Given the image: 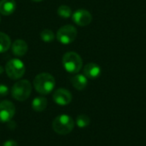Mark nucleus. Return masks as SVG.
Listing matches in <instances>:
<instances>
[{
	"label": "nucleus",
	"instance_id": "obj_19",
	"mask_svg": "<svg viewBox=\"0 0 146 146\" xmlns=\"http://www.w3.org/2000/svg\"><path fill=\"white\" fill-rule=\"evenodd\" d=\"M9 93V88L5 85H0V97H4L8 95Z\"/></svg>",
	"mask_w": 146,
	"mask_h": 146
},
{
	"label": "nucleus",
	"instance_id": "obj_11",
	"mask_svg": "<svg viewBox=\"0 0 146 146\" xmlns=\"http://www.w3.org/2000/svg\"><path fill=\"white\" fill-rule=\"evenodd\" d=\"M83 72L87 79H96L101 74V68L94 62H90L84 67Z\"/></svg>",
	"mask_w": 146,
	"mask_h": 146
},
{
	"label": "nucleus",
	"instance_id": "obj_22",
	"mask_svg": "<svg viewBox=\"0 0 146 146\" xmlns=\"http://www.w3.org/2000/svg\"><path fill=\"white\" fill-rule=\"evenodd\" d=\"M32 1H33V2H41L43 0H32Z\"/></svg>",
	"mask_w": 146,
	"mask_h": 146
},
{
	"label": "nucleus",
	"instance_id": "obj_17",
	"mask_svg": "<svg viewBox=\"0 0 146 146\" xmlns=\"http://www.w3.org/2000/svg\"><path fill=\"white\" fill-rule=\"evenodd\" d=\"M91 120L86 115H80L76 119V124L80 128H85L90 125Z\"/></svg>",
	"mask_w": 146,
	"mask_h": 146
},
{
	"label": "nucleus",
	"instance_id": "obj_6",
	"mask_svg": "<svg viewBox=\"0 0 146 146\" xmlns=\"http://www.w3.org/2000/svg\"><path fill=\"white\" fill-rule=\"evenodd\" d=\"M77 37V29L72 25H65L59 28L56 33L57 40L62 44L73 43Z\"/></svg>",
	"mask_w": 146,
	"mask_h": 146
},
{
	"label": "nucleus",
	"instance_id": "obj_20",
	"mask_svg": "<svg viewBox=\"0 0 146 146\" xmlns=\"http://www.w3.org/2000/svg\"><path fill=\"white\" fill-rule=\"evenodd\" d=\"M3 146H18L16 141L13 140V139H9V140H7L4 142Z\"/></svg>",
	"mask_w": 146,
	"mask_h": 146
},
{
	"label": "nucleus",
	"instance_id": "obj_23",
	"mask_svg": "<svg viewBox=\"0 0 146 146\" xmlns=\"http://www.w3.org/2000/svg\"><path fill=\"white\" fill-rule=\"evenodd\" d=\"M0 21H1V18H0Z\"/></svg>",
	"mask_w": 146,
	"mask_h": 146
},
{
	"label": "nucleus",
	"instance_id": "obj_2",
	"mask_svg": "<svg viewBox=\"0 0 146 146\" xmlns=\"http://www.w3.org/2000/svg\"><path fill=\"white\" fill-rule=\"evenodd\" d=\"M62 66L65 70L71 74H77L80 71L83 65V61L80 56L74 51H68L62 56Z\"/></svg>",
	"mask_w": 146,
	"mask_h": 146
},
{
	"label": "nucleus",
	"instance_id": "obj_18",
	"mask_svg": "<svg viewBox=\"0 0 146 146\" xmlns=\"http://www.w3.org/2000/svg\"><path fill=\"white\" fill-rule=\"evenodd\" d=\"M57 14L62 18H68L72 15V9L68 5H61L57 9Z\"/></svg>",
	"mask_w": 146,
	"mask_h": 146
},
{
	"label": "nucleus",
	"instance_id": "obj_12",
	"mask_svg": "<svg viewBox=\"0 0 146 146\" xmlns=\"http://www.w3.org/2000/svg\"><path fill=\"white\" fill-rule=\"evenodd\" d=\"M16 8L15 0H1L0 1V14L3 15H12Z\"/></svg>",
	"mask_w": 146,
	"mask_h": 146
},
{
	"label": "nucleus",
	"instance_id": "obj_13",
	"mask_svg": "<svg viewBox=\"0 0 146 146\" xmlns=\"http://www.w3.org/2000/svg\"><path fill=\"white\" fill-rule=\"evenodd\" d=\"M71 83L72 86L79 91L84 90L88 84L87 78L84 74H75L71 78Z\"/></svg>",
	"mask_w": 146,
	"mask_h": 146
},
{
	"label": "nucleus",
	"instance_id": "obj_16",
	"mask_svg": "<svg viewBox=\"0 0 146 146\" xmlns=\"http://www.w3.org/2000/svg\"><path fill=\"white\" fill-rule=\"evenodd\" d=\"M40 38L45 43H50L55 38V34L50 29H44L40 33Z\"/></svg>",
	"mask_w": 146,
	"mask_h": 146
},
{
	"label": "nucleus",
	"instance_id": "obj_14",
	"mask_svg": "<svg viewBox=\"0 0 146 146\" xmlns=\"http://www.w3.org/2000/svg\"><path fill=\"white\" fill-rule=\"evenodd\" d=\"M48 101L44 97H38L35 98L32 102V108L36 112H41L44 110L47 107Z\"/></svg>",
	"mask_w": 146,
	"mask_h": 146
},
{
	"label": "nucleus",
	"instance_id": "obj_9",
	"mask_svg": "<svg viewBox=\"0 0 146 146\" xmlns=\"http://www.w3.org/2000/svg\"><path fill=\"white\" fill-rule=\"evenodd\" d=\"M53 100L54 102L61 106L68 105L72 101V94L69 91L64 89V88H59L56 90L53 93Z\"/></svg>",
	"mask_w": 146,
	"mask_h": 146
},
{
	"label": "nucleus",
	"instance_id": "obj_15",
	"mask_svg": "<svg viewBox=\"0 0 146 146\" xmlns=\"http://www.w3.org/2000/svg\"><path fill=\"white\" fill-rule=\"evenodd\" d=\"M11 45L10 38L4 33L0 32V53L7 51Z\"/></svg>",
	"mask_w": 146,
	"mask_h": 146
},
{
	"label": "nucleus",
	"instance_id": "obj_4",
	"mask_svg": "<svg viewBox=\"0 0 146 146\" xmlns=\"http://www.w3.org/2000/svg\"><path fill=\"white\" fill-rule=\"evenodd\" d=\"M32 92V85L27 80H21L14 84L11 89L12 97L17 101L27 100Z\"/></svg>",
	"mask_w": 146,
	"mask_h": 146
},
{
	"label": "nucleus",
	"instance_id": "obj_10",
	"mask_svg": "<svg viewBox=\"0 0 146 146\" xmlns=\"http://www.w3.org/2000/svg\"><path fill=\"white\" fill-rule=\"evenodd\" d=\"M11 50L13 54L17 56V57H21L23 56L26 55V53L27 52L28 50V45L26 43V41H24L23 39H16L12 46H11Z\"/></svg>",
	"mask_w": 146,
	"mask_h": 146
},
{
	"label": "nucleus",
	"instance_id": "obj_7",
	"mask_svg": "<svg viewBox=\"0 0 146 146\" xmlns=\"http://www.w3.org/2000/svg\"><path fill=\"white\" fill-rule=\"evenodd\" d=\"M15 113V108L13 103L10 101H2L0 103V121L8 122L9 121Z\"/></svg>",
	"mask_w": 146,
	"mask_h": 146
},
{
	"label": "nucleus",
	"instance_id": "obj_3",
	"mask_svg": "<svg viewBox=\"0 0 146 146\" xmlns=\"http://www.w3.org/2000/svg\"><path fill=\"white\" fill-rule=\"evenodd\" d=\"M74 127V121L68 115H61L56 117L52 122L53 130L60 134L66 135L72 132Z\"/></svg>",
	"mask_w": 146,
	"mask_h": 146
},
{
	"label": "nucleus",
	"instance_id": "obj_5",
	"mask_svg": "<svg viewBox=\"0 0 146 146\" xmlns=\"http://www.w3.org/2000/svg\"><path fill=\"white\" fill-rule=\"evenodd\" d=\"M5 71L7 75L12 80L21 79L26 71V67L22 61L18 58L9 60L5 65Z\"/></svg>",
	"mask_w": 146,
	"mask_h": 146
},
{
	"label": "nucleus",
	"instance_id": "obj_1",
	"mask_svg": "<svg viewBox=\"0 0 146 146\" xmlns=\"http://www.w3.org/2000/svg\"><path fill=\"white\" fill-rule=\"evenodd\" d=\"M35 90L41 95H47L51 92L56 86L55 78L48 73H41L36 75L33 80Z\"/></svg>",
	"mask_w": 146,
	"mask_h": 146
},
{
	"label": "nucleus",
	"instance_id": "obj_21",
	"mask_svg": "<svg viewBox=\"0 0 146 146\" xmlns=\"http://www.w3.org/2000/svg\"><path fill=\"white\" fill-rule=\"evenodd\" d=\"M2 73H3V68L0 67V74H2Z\"/></svg>",
	"mask_w": 146,
	"mask_h": 146
},
{
	"label": "nucleus",
	"instance_id": "obj_8",
	"mask_svg": "<svg viewBox=\"0 0 146 146\" xmlns=\"http://www.w3.org/2000/svg\"><path fill=\"white\" fill-rule=\"evenodd\" d=\"M73 21L75 24L80 27L88 26L92 21V14L86 9H78L72 15Z\"/></svg>",
	"mask_w": 146,
	"mask_h": 146
}]
</instances>
